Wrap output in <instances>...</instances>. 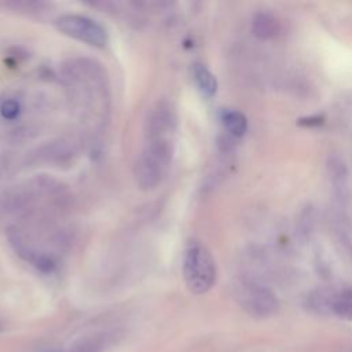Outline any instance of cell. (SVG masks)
Instances as JSON below:
<instances>
[{
	"mask_svg": "<svg viewBox=\"0 0 352 352\" xmlns=\"http://www.w3.org/2000/svg\"><path fill=\"white\" fill-rule=\"evenodd\" d=\"M65 77L81 111H92L96 107L104 110L107 85L100 65L88 59H74L65 67Z\"/></svg>",
	"mask_w": 352,
	"mask_h": 352,
	"instance_id": "obj_2",
	"label": "cell"
},
{
	"mask_svg": "<svg viewBox=\"0 0 352 352\" xmlns=\"http://www.w3.org/2000/svg\"><path fill=\"white\" fill-rule=\"evenodd\" d=\"M312 304L319 311H331L336 316L352 320V289L345 287L338 292H318L312 297Z\"/></svg>",
	"mask_w": 352,
	"mask_h": 352,
	"instance_id": "obj_5",
	"label": "cell"
},
{
	"mask_svg": "<svg viewBox=\"0 0 352 352\" xmlns=\"http://www.w3.org/2000/svg\"><path fill=\"white\" fill-rule=\"evenodd\" d=\"M252 30H253V34L258 38H263V40L272 38L279 32V22L271 14L258 12L253 18Z\"/></svg>",
	"mask_w": 352,
	"mask_h": 352,
	"instance_id": "obj_7",
	"label": "cell"
},
{
	"mask_svg": "<svg viewBox=\"0 0 352 352\" xmlns=\"http://www.w3.org/2000/svg\"><path fill=\"white\" fill-rule=\"evenodd\" d=\"M192 74L201 94L206 98H212L217 91V81L213 73L206 66L201 63H195L192 69Z\"/></svg>",
	"mask_w": 352,
	"mask_h": 352,
	"instance_id": "obj_8",
	"label": "cell"
},
{
	"mask_svg": "<svg viewBox=\"0 0 352 352\" xmlns=\"http://www.w3.org/2000/svg\"><path fill=\"white\" fill-rule=\"evenodd\" d=\"M220 118L227 132H230L232 136L241 138L245 135L248 129V118L243 113L232 109H224L220 114Z\"/></svg>",
	"mask_w": 352,
	"mask_h": 352,
	"instance_id": "obj_9",
	"label": "cell"
},
{
	"mask_svg": "<svg viewBox=\"0 0 352 352\" xmlns=\"http://www.w3.org/2000/svg\"><path fill=\"white\" fill-rule=\"evenodd\" d=\"M55 28L74 40L94 45L104 47L107 44L106 29L92 18L80 14H65L55 19Z\"/></svg>",
	"mask_w": 352,
	"mask_h": 352,
	"instance_id": "obj_4",
	"label": "cell"
},
{
	"mask_svg": "<svg viewBox=\"0 0 352 352\" xmlns=\"http://www.w3.org/2000/svg\"><path fill=\"white\" fill-rule=\"evenodd\" d=\"M22 111V103L16 98H6L0 100V117L6 121H15Z\"/></svg>",
	"mask_w": 352,
	"mask_h": 352,
	"instance_id": "obj_11",
	"label": "cell"
},
{
	"mask_svg": "<svg viewBox=\"0 0 352 352\" xmlns=\"http://www.w3.org/2000/svg\"><path fill=\"white\" fill-rule=\"evenodd\" d=\"M104 340L102 336H91L76 342L67 352H103Z\"/></svg>",
	"mask_w": 352,
	"mask_h": 352,
	"instance_id": "obj_10",
	"label": "cell"
},
{
	"mask_svg": "<svg viewBox=\"0 0 352 352\" xmlns=\"http://www.w3.org/2000/svg\"><path fill=\"white\" fill-rule=\"evenodd\" d=\"M323 122H324V117L323 116L304 117V118H300L297 121V124L301 125V126H318V125H322Z\"/></svg>",
	"mask_w": 352,
	"mask_h": 352,
	"instance_id": "obj_12",
	"label": "cell"
},
{
	"mask_svg": "<svg viewBox=\"0 0 352 352\" xmlns=\"http://www.w3.org/2000/svg\"><path fill=\"white\" fill-rule=\"evenodd\" d=\"M176 114L169 103L158 102L146 122V143L133 166V176L140 190L158 187L168 175L173 158Z\"/></svg>",
	"mask_w": 352,
	"mask_h": 352,
	"instance_id": "obj_1",
	"label": "cell"
},
{
	"mask_svg": "<svg viewBox=\"0 0 352 352\" xmlns=\"http://www.w3.org/2000/svg\"><path fill=\"white\" fill-rule=\"evenodd\" d=\"M242 302L245 308L257 316H268L278 308L276 297L267 289L250 286L242 293Z\"/></svg>",
	"mask_w": 352,
	"mask_h": 352,
	"instance_id": "obj_6",
	"label": "cell"
},
{
	"mask_svg": "<svg viewBox=\"0 0 352 352\" xmlns=\"http://www.w3.org/2000/svg\"><path fill=\"white\" fill-rule=\"evenodd\" d=\"M183 276L194 294L209 292L216 282V263L210 250L198 241H191L184 252Z\"/></svg>",
	"mask_w": 352,
	"mask_h": 352,
	"instance_id": "obj_3",
	"label": "cell"
}]
</instances>
